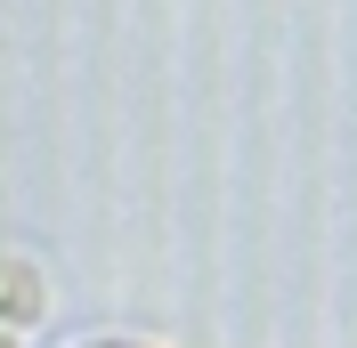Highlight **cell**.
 Segmentation results:
<instances>
[{
	"label": "cell",
	"mask_w": 357,
	"mask_h": 348,
	"mask_svg": "<svg viewBox=\"0 0 357 348\" xmlns=\"http://www.w3.org/2000/svg\"><path fill=\"white\" fill-rule=\"evenodd\" d=\"M89 348H138V340H89Z\"/></svg>",
	"instance_id": "cell-1"
}]
</instances>
